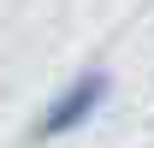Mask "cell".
Instances as JSON below:
<instances>
[{"label":"cell","mask_w":154,"mask_h":148,"mask_svg":"<svg viewBox=\"0 0 154 148\" xmlns=\"http://www.w3.org/2000/svg\"><path fill=\"white\" fill-rule=\"evenodd\" d=\"M107 101H113V71L107 65H83V71H71V83H59L54 95H48V107L30 119V136L24 142L30 148H54L65 142V136H77V130H89L107 113Z\"/></svg>","instance_id":"1"}]
</instances>
